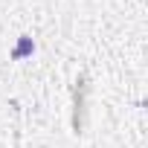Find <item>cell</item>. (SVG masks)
I'll list each match as a JSON object with an SVG mask.
<instances>
[{
    "label": "cell",
    "instance_id": "obj_1",
    "mask_svg": "<svg viewBox=\"0 0 148 148\" xmlns=\"http://www.w3.org/2000/svg\"><path fill=\"white\" fill-rule=\"evenodd\" d=\"M32 49H35V44H32V38H21L18 41V47L12 49V58H26V55H32Z\"/></svg>",
    "mask_w": 148,
    "mask_h": 148
}]
</instances>
